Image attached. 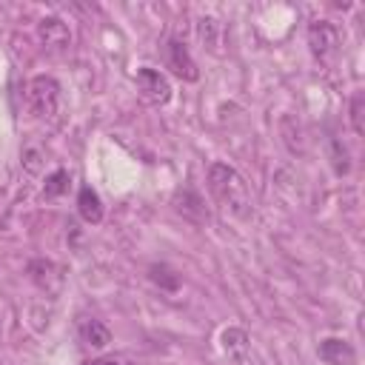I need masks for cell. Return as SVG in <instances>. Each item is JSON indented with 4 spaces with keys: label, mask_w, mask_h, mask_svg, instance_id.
Masks as SVG:
<instances>
[{
    "label": "cell",
    "mask_w": 365,
    "mask_h": 365,
    "mask_svg": "<svg viewBox=\"0 0 365 365\" xmlns=\"http://www.w3.org/2000/svg\"><path fill=\"white\" fill-rule=\"evenodd\" d=\"M86 365H128V359H123V356H100V359L86 362Z\"/></svg>",
    "instance_id": "obj_18"
},
{
    "label": "cell",
    "mask_w": 365,
    "mask_h": 365,
    "mask_svg": "<svg viewBox=\"0 0 365 365\" xmlns=\"http://www.w3.org/2000/svg\"><path fill=\"white\" fill-rule=\"evenodd\" d=\"M308 46L317 60L328 63L339 48V29L331 20H314L308 26Z\"/></svg>",
    "instance_id": "obj_3"
},
{
    "label": "cell",
    "mask_w": 365,
    "mask_h": 365,
    "mask_svg": "<svg viewBox=\"0 0 365 365\" xmlns=\"http://www.w3.org/2000/svg\"><path fill=\"white\" fill-rule=\"evenodd\" d=\"M351 114V128H354V134L356 137H362L365 134V123H362V117H365V94L362 91H356L354 97H351V108H348Z\"/></svg>",
    "instance_id": "obj_13"
},
{
    "label": "cell",
    "mask_w": 365,
    "mask_h": 365,
    "mask_svg": "<svg viewBox=\"0 0 365 365\" xmlns=\"http://www.w3.org/2000/svg\"><path fill=\"white\" fill-rule=\"evenodd\" d=\"M77 334H80L83 345H88V348H94V351H103V348L111 342L108 325H106L103 319H97V317H83V319L77 322Z\"/></svg>",
    "instance_id": "obj_8"
},
{
    "label": "cell",
    "mask_w": 365,
    "mask_h": 365,
    "mask_svg": "<svg viewBox=\"0 0 365 365\" xmlns=\"http://www.w3.org/2000/svg\"><path fill=\"white\" fill-rule=\"evenodd\" d=\"M220 342H222V351L228 354V359H234L237 365H245V359L251 354V339L242 328H225Z\"/></svg>",
    "instance_id": "obj_10"
},
{
    "label": "cell",
    "mask_w": 365,
    "mask_h": 365,
    "mask_svg": "<svg viewBox=\"0 0 365 365\" xmlns=\"http://www.w3.org/2000/svg\"><path fill=\"white\" fill-rule=\"evenodd\" d=\"M0 334H3V331H0Z\"/></svg>",
    "instance_id": "obj_19"
},
{
    "label": "cell",
    "mask_w": 365,
    "mask_h": 365,
    "mask_svg": "<svg viewBox=\"0 0 365 365\" xmlns=\"http://www.w3.org/2000/svg\"><path fill=\"white\" fill-rule=\"evenodd\" d=\"M197 34H200V40H202L205 46L214 48V43H217V20H214V17H202L200 26H197Z\"/></svg>",
    "instance_id": "obj_16"
},
{
    "label": "cell",
    "mask_w": 365,
    "mask_h": 365,
    "mask_svg": "<svg viewBox=\"0 0 365 365\" xmlns=\"http://www.w3.org/2000/svg\"><path fill=\"white\" fill-rule=\"evenodd\" d=\"M165 63H168V68H171L180 80H185V83H194V80L200 77V68H197V63H194L191 54H188V46H185L182 40H177V37H171V40L165 43Z\"/></svg>",
    "instance_id": "obj_6"
},
{
    "label": "cell",
    "mask_w": 365,
    "mask_h": 365,
    "mask_svg": "<svg viewBox=\"0 0 365 365\" xmlns=\"http://www.w3.org/2000/svg\"><path fill=\"white\" fill-rule=\"evenodd\" d=\"M66 188H68V171L57 168L54 174H48V180H46V188H43V197L54 200V197H60Z\"/></svg>",
    "instance_id": "obj_15"
},
{
    "label": "cell",
    "mask_w": 365,
    "mask_h": 365,
    "mask_svg": "<svg viewBox=\"0 0 365 365\" xmlns=\"http://www.w3.org/2000/svg\"><path fill=\"white\" fill-rule=\"evenodd\" d=\"M77 214H80L88 225L103 222V202H100V194H97L91 185H83V188L77 191Z\"/></svg>",
    "instance_id": "obj_11"
},
{
    "label": "cell",
    "mask_w": 365,
    "mask_h": 365,
    "mask_svg": "<svg viewBox=\"0 0 365 365\" xmlns=\"http://www.w3.org/2000/svg\"><path fill=\"white\" fill-rule=\"evenodd\" d=\"M208 191L214 197V202L237 217V220H248L251 217V208H254V200H251V191H248V182L242 180V174L228 165V163H211L208 165Z\"/></svg>",
    "instance_id": "obj_1"
},
{
    "label": "cell",
    "mask_w": 365,
    "mask_h": 365,
    "mask_svg": "<svg viewBox=\"0 0 365 365\" xmlns=\"http://www.w3.org/2000/svg\"><path fill=\"white\" fill-rule=\"evenodd\" d=\"M137 91H140V100L148 103V106H165L171 100V83L165 74H160L157 68H140L137 71Z\"/></svg>",
    "instance_id": "obj_4"
},
{
    "label": "cell",
    "mask_w": 365,
    "mask_h": 365,
    "mask_svg": "<svg viewBox=\"0 0 365 365\" xmlns=\"http://www.w3.org/2000/svg\"><path fill=\"white\" fill-rule=\"evenodd\" d=\"M26 100H29V111L37 120H48L60 108V83L51 74H37L26 88Z\"/></svg>",
    "instance_id": "obj_2"
},
{
    "label": "cell",
    "mask_w": 365,
    "mask_h": 365,
    "mask_svg": "<svg viewBox=\"0 0 365 365\" xmlns=\"http://www.w3.org/2000/svg\"><path fill=\"white\" fill-rule=\"evenodd\" d=\"M331 165H334V171H336L339 177L351 171V157H348V148H345L339 140H331Z\"/></svg>",
    "instance_id": "obj_14"
},
{
    "label": "cell",
    "mask_w": 365,
    "mask_h": 365,
    "mask_svg": "<svg viewBox=\"0 0 365 365\" xmlns=\"http://www.w3.org/2000/svg\"><path fill=\"white\" fill-rule=\"evenodd\" d=\"M23 165H26L29 174H37L40 171V151L37 148H26L23 151Z\"/></svg>",
    "instance_id": "obj_17"
},
{
    "label": "cell",
    "mask_w": 365,
    "mask_h": 365,
    "mask_svg": "<svg viewBox=\"0 0 365 365\" xmlns=\"http://www.w3.org/2000/svg\"><path fill=\"white\" fill-rule=\"evenodd\" d=\"M37 34H40V40H43L48 48H54V51H66L68 43H71V31H68V26H66L60 17H43V20L37 23Z\"/></svg>",
    "instance_id": "obj_7"
},
{
    "label": "cell",
    "mask_w": 365,
    "mask_h": 365,
    "mask_svg": "<svg viewBox=\"0 0 365 365\" xmlns=\"http://www.w3.org/2000/svg\"><path fill=\"white\" fill-rule=\"evenodd\" d=\"M317 354H319V359L328 362V365H354V359H356L351 342H345V339H339V336L322 339L319 348H317Z\"/></svg>",
    "instance_id": "obj_9"
},
{
    "label": "cell",
    "mask_w": 365,
    "mask_h": 365,
    "mask_svg": "<svg viewBox=\"0 0 365 365\" xmlns=\"http://www.w3.org/2000/svg\"><path fill=\"white\" fill-rule=\"evenodd\" d=\"M171 205H174V211H177L182 220H188V222H194V225H205V222H208L205 200H202L200 191H194L191 185L177 188L174 197H171Z\"/></svg>",
    "instance_id": "obj_5"
},
{
    "label": "cell",
    "mask_w": 365,
    "mask_h": 365,
    "mask_svg": "<svg viewBox=\"0 0 365 365\" xmlns=\"http://www.w3.org/2000/svg\"><path fill=\"white\" fill-rule=\"evenodd\" d=\"M148 279H151L160 291H165V294H174V291L180 288V274H177L171 265H165V262L148 265Z\"/></svg>",
    "instance_id": "obj_12"
}]
</instances>
